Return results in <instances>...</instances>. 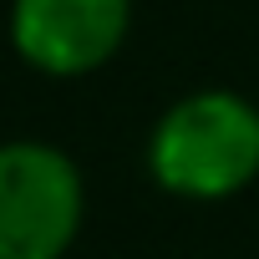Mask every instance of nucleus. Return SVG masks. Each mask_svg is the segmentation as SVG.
<instances>
[{
    "instance_id": "1",
    "label": "nucleus",
    "mask_w": 259,
    "mask_h": 259,
    "mask_svg": "<svg viewBox=\"0 0 259 259\" xmlns=\"http://www.w3.org/2000/svg\"><path fill=\"white\" fill-rule=\"evenodd\" d=\"M153 178L178 198H229L259 178V107L239 92L173 102L148 138Z\"/></svg>"
},
{
    "instance_id": "2",
    "label": "nucleus",
    "mask_w": 259,
    "mask_h": 259,
    "mask_svg": "<svg viewBox=\"0 0 259 259\" xmlns=\"http://www.w3.org/2000/svg\"><path fill=\"white\" fill-rule=\"evenodd\" d=\"M76 229V163L51 143H0V259H61Z\"/></svg>"
},
{
    "instance_id": "3",
    "label": "nucleus",
    "mask_w": 259,
    "mask_h": 259,
    "mask_svg": "<svg viewBox=\"0 0 259 259\" xmlns=\"http://www.w3.org/2000/svg\"><path fill=\"white\" fill-rule=\"evenodd\" d=\"M133 26V0H16L11 41L46 76H87L117 56Z\"/></svg>"
}]
</instances>
